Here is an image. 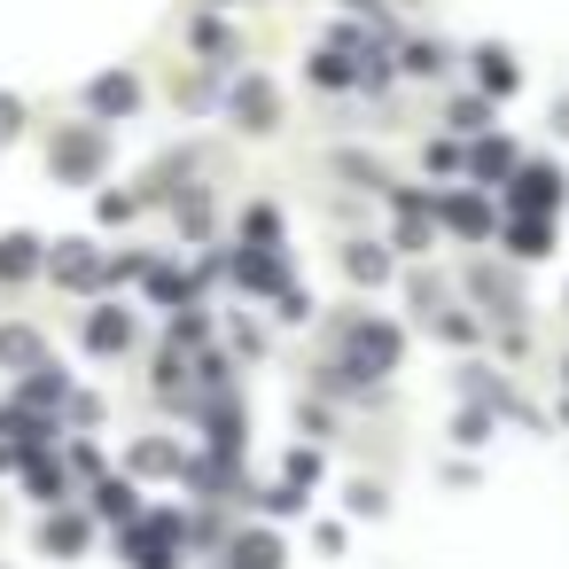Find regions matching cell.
Returning <instances> with one entry per match:
<instances>
[{
  "instance_id": "6da1fadb",
  "label": "cell",
  "mask_w": 569,
  "mask_h": 569,
  "mask_svg": "<svg viewBox=\"0 0 569 569\" xmlns=\"http://www.w3.org/2000/svg\"><path fill=\"white\" fill-rule=\"evenodd\" d=\"M530 203V219H546L561 203V172L553 164H515V211Z\"/></svg>"
},
{
  "instance_id": "7a4b0ae2",
  "label": "cell",
  "mask_w": 569,
  "mask_h": 569,
  "mask_svg": "<svg viewBox=\"0 0 569 569\" xmlns=\"http://www.w3.org/2000/svg\"><path fill=\"white\" fill-rule=\"evenodd\" d=\"M476 79H483V94H507V87H515V63H507V48H476Z\"/></svg>"
},
{
  "instance_id": "3957f363",
  "label": "cell",
  "mask_w": 569,
  "mask_h": 569,
  "mask_svg": "<svg viewBox=\"0 0 569 569\" xmlns=\"http://www.w3.org/2000/svg\"><path fill=\"white\" fill-rule=\"evenodd\" d=\"M437 211H445V227H460V234H483V227H491V211H483L476 196H445Z\"/></svg>"
},
{
  "instance_id": "277c9868",
  "label": "cell",
  "mask_w": 569,
  "mask_h": 569,
  "mask_svg": "<svg viewBox=\"0 0 569 569\" xmlns=\"http://www.w3.org/2000/svg\"><path fill=\"white\" fill-rule=\"evenodd\" d=\"M515 258H546V219H515Z\"/></svg>"
},
{
  "instance_id": "5b68a950",
  "label": "cell",
  "mask_w": 569,
  "mask_h": 569,
  "mask_svg": "<svg viewBox=\"0 0 569 569\" xmlns=\"http://www.w3.org/2000/svg\"><path fill=\"white\" fill-rule=\"evenodd\" d=\"M351 273H359V281H382V273H390V258H382L375 242H359V250H351Z\"/></svg>"
},
{
  "instance_id": "8992f818",
  "label": "cell",
  "mask_w": 569,
  "mask_h": 569,
  "mask_svg": "<svg viewBox=\"0 0 569 569\" xmlns=\"http://www.w3.org/2000/svg\"><path fill=\"white\" fill-rule=\"evenodd\" d=\"M452 133H483V102H452Z\"/></svg>"
},
{
  "instance_id": "52a82bcc",
  "label": "cell",
  "mask_w": 569,
  "mask_h": 569,
  "mask_svg": "<svg viewBox=\"0 0 569 569\" xmlns=\"http://www.w3.org/2000/svg\"><path fill=\"white\" fill-rule=\"evenodd\" d=\"M476 172H491V180H499V172H507V141H491V149H476Z\"/></svg>"
},
{
  "instance_id": "ba28073f",
  "label": "cell",
  "mask_w": 569,
  "mask_h": 569,
  "mask_svg": "<svg viewBox=\"0 0 569 569\" xmlns=\"http://www.w3.org/2000/svg\"><path fill=\"white\" fill-rule=\"evenodd\" d=\"M561 133H569V102H561Z\"/></svg>"
}]
</instances>
